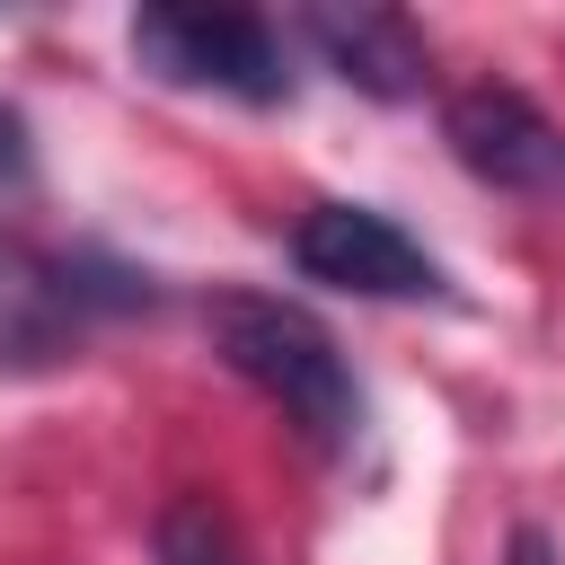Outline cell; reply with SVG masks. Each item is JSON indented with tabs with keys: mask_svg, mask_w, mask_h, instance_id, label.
<instances>
[{
	"mask_svg": "<svg viewBox=\"0 0 565 565\" xmlns=\"http://www.w3.org/2000/svg\"><path fill=\"white\" fill-rule=\"evenodd\" d=\"M0 177H26V115L0 106Z\"/></svg>",
	"mask_w": 565,
	"mask_h": 565,
	"instance_id": "obj_8",
	"label": "cell"
},
{
	"mask_svg": "<svg viewBox=\"0 0 565 565\" xmlns=\"http://www.w3.org/2000/svg\"><path fill=\"white\" fill-rule=\"evenodd\" d=\"M124 35H132V62L150 79H168V88H221V97H247V106L291 97V44L256 9H185V0H159Z\"/></svg>",
	"mask_w": 565,
	"mask_h": 565,
	"instance_id": "obj_2",
	"label": "cell"
},
{
	"mask_svg": "<svg viewBox=\"0 0 565 565\" xmlns=\"http://www.w3.org/2000/svg\"><path fill=\"white\" fill-rule=\"evenodd\" d=\"M300 35H309L318 62H327L344 88H362V97H415L424 71H433L415 18H397V9H300Z\"/></svg>",
	"mask_w": 565,
	"mask_h": 565,
	"instance_id": "obj_6",
	"label": "cell"
},
{
	"mask_svg": "<svg viewBox=\"0 0 565 565\" xmlns=\"http://www.w3.org/2000/svg\"><path fill=\"white\" fill-rule=\"evenodd\" d=\"M441 132L459 150L468 177L503 185V194H565V132L503 79H477L441 106Z\"/></svg>",
	"mask_w": 565,
	"mask_h": 565,
	"instance_id": "obj_5",
	"label": "cell"
},
{
	"mask_svg": "<svg viewBox=\"0 0 565 565\" xmlns=\"http://www.w3.org/2000/svg\"><path fill=\"white\" fill-rule=\"evenodd\" d=\"M203 335H212V353H221L247 388H265L318 450H344V441L362 433V380H353V362L335 353V335H327L300 300H282V291H212V300H203Z\"/></svg>",
	"mask_w": 565,
	"mask_h": 565,
	"instance_id": "obj_1",
	"label": "cell"
},
{
	"mask_svg": "<svg viewBox=\"0 0 565 565\" xmlns=\"http://www.w3.org/2000/svg\"><path fill=\"white\" fill-rule=\"evenodd\" d=\"M159 565H238V539L203 494H177L159 512Z\"/></svg>",
	"mask_w": 565,
	"mask_h": 565,
	"instance_id": "obj_7",
	"label": "cell"
},
{
	"mask_svg": "<svg viewBox=\"0 0 565 565\" xmlns=\"http://www.w3.org/2000/svg\"><path fill=\"white\" fill-rule=\"evenodd\" d=\"M291 265H300L309 282L353 291V300H441V291H450L441 265H433L388 212H371V203H318V212H300Z\"/></svg>",
	"mask_w": 565,
	"mask_h": 565,
	"instance_id": "obj_4",
	"label": "cell"
},
{
	"mask_svg": "<svg viewBox=\"0 0 565 565\" xmlns=\"http://www.w3.org/2000/svg\"><path fill=\"white\" fill-rule=\"evenodd\" d=\"M150 274H106L88 256H44L26 238H0V362H62L88 318L141 309Z\"/></svg>",
	"mask_w": 565,
	"mask_h": 565,
	"instance_id": "obj_3",
	"label": "cell"
}]
</instances>
